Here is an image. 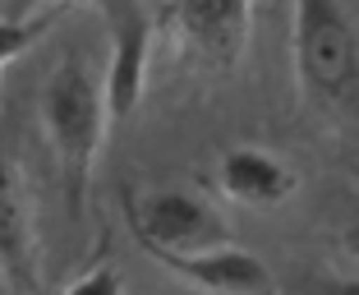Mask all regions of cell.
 <instances>
[{
    "label": "cell",
    "mask_w": 359,
    "mask_h": 295,
    "mask_svg": "<svg viewBox=\"0 0 359 295\" xmlns=\"http://www.w3.org/2000/svg\"><path fill=\"white\" fill-rule=\"evenodd\" d=\"M42 129L51 143L55 171H60L65 208L74 221H88V199H93V171L102 157V143L111 138V116H106L102 74L79 51L60 55L42 84Z\"/></svg>",
    "instance_id": "6da1fadb"
},
{
    "label": "cell",
    "mask_w": 359,
    "mask_h": 295,
    "mask_svg": "<svg viewBox=\"0 0 359 295\" xmlns=\"http://www.w3.org/2000/svg\"><path fill=\"white\" fill-rule=\"evenodd\" d=\"M290 55L309 116L359 134V28L346 0H295Z\"/></svg>",
    "instance_id": "7a4b0ae2"
},
{
    "label": "cell",
    "mask_w": 359,
    "mask_h": 295,
    "mask_svg": "<svg viewBox=\"0 0 359 295\" xmlns=\"http://www.w3.org/2000/svg\"><path fill=\"white\" fill-rule=\"evenodd\" d=\"M125 217L148 258H161V254H203V249L231 244L226 217L203 194H189V190H152L143 199L129 194Z\"/></svg>",
    "instance_id": "3957f363"
},
{
    "label": "cell",
    "mask_w": 359,
    "mask_h": 295,
    "mask_svg": "<svg viewBox=\"0 0 359 295\" xmlns=\"http://www.w3.org/2000/svg\"><path fill=\"white\" fill-rule=\"evenodd\" d=\"M106 32H111V55H106V116L111 134L125 129L143 106L148 93V70H152V46H157V19L143 10V0H102Z\"/></svg>",
    "instance_id": "277c9868"
},
{
    "label": "cell",
    "mask_w": 359,
    "mask_h": 295,
    "mask_svg": "<svg viewBox=\"0 0 359 295\" xmlns=\"http://www.w3.org/2000/svg\"><path fill=\"white\" fill-rule=\"evenodd\" d=\"M166 28L180 51L208 70H235L249 51L254 32V0H170Z\"/></svg>",
    "instance_id": "5b68a950"
},
{
    "label": "cell",
    "mask_w": 359,
    "mask_h": 295,
    "mask_svg": "<svg viewBox=\"0 0 359 295\" xmlns=\"http://www.w3.org/2000/svg\"><path fill=\"white\" fill-rule=\"evenodd\" d=\"M0 273H5L14 295L42 291V258H37L28 185H23V171L5 143H0Z\"/></svg>",
    "instance_id": "8992f818"
},
{
    "label": "cell",
    "mask_w": 359,
    "mask_h": 295,
    "mask_svg": "<svg viewBox=\"0 0 359 295\" xmlns=\"http://www.w3.org/2000/svg\"><path fill=\"white\" fill-rule=\"evenodd\" d=\"M152 263H161L175 282H184L198 295H276V277L267 273V263L240 244L203 254H161Z\"/></svg>",
    "instance_id": "52a82bcc"
},
{
    "label": "cell",
    "mask_w": 359,
    "mask_h": 295,
    "mask_svg": "<svg viewBox=\"0 0 359 295\" xmlns=\"http://www.w3.org/2000/svg\"><path fill=\"white\" fill-rule=\"evenodd\" d=\"M217 190L240 208H281L299 190V176L263 148H231L217 162Z\"/></svg>",
    "instance_id": "ba28073f"
},
{
    "label": "cell",
    "mask_w": 359,
    "mask_h": 295,
    "mask_svg": "<svg viewBox=\"0 0 359 295\" xmlns=\"http://www.w3.org/2000/svg\"><path fill=\"white\" fill-rule=\"evenodd\" d=\"M51 19H55L51 10L37 14V19H0V74L42 37V28H51Z\"/></svg>",
    "instance_id": "9c48e42d"
},
{
    "label": "cell",
    "mask_w": 359,
    "mask_h": 295,
    "mask_svg": "<svg viewBox=\"0 0 359 295\" xmlns=\"http://www.w3.org/2000/svg\"><path fill=\"white\" fill-rule=\"evenodd\" d=\"M60 295H125V277H120L116 263H97L88 268L79 282H69Z\"/></svg>",
    "instance_id": "30bf717a"
},
{
    "label": "cell",
    "mask_w": 359,
    "mask_h": 295,
    "mask_svg": "<svg viewBox=\"0 0 359 295\" xmlns=\"http://www.w3.org/2000/svg\"><path fill=\"white\" fill-rule=\"evenodd\" d=\"M341 244H346V254L359 263V208H355V217H350V226H346V235H341Z\"/></svg>",
    "instance_id": "8fae6325"
},
{
    "label": "cell",
    "mask_w": 359,
    "mask_h": 295,
    "mask_svg": "<svg viewBox=\"0 0 359 295\" xmlns=\"http://www.w3.org/2000/svg\"><path fill=\"white\" fill-rule=\"evenodd\" d=\"M323 295H359V282H327Z\"/></svg>",
    "instance_id": "7c38bea8"
},
{
    "label": "cell",
    "mask_w": 359,
    "mask_h": 295,
    "mask_svg": "<svg viewBox=\"0 0 359 295\" xmlns=\"http://www.w3.org/2000/svg\"><path fill=\"white\" fill-rule=\"evenodd\" d=\"M37 5H51V10H60V5H74V0H37Z\"/></svg>",
    "instance_id": "4fadbf2b"
},
{
    "label": "cell",
    "mask_w": 359,
    "mask_h": 295,
    "mask_svg": "<svg viewBox=\"0 0 359 295\" xmlns=\"http://www.w3.org/2000/svg\"><path fill=\"white\" fill-rule=\"evenodd\" d=\"M0 295H14V291H10V282H5V273H0Z\"/></svg>",
    "instance_id": "5bb4252c"
}]
</instances>
